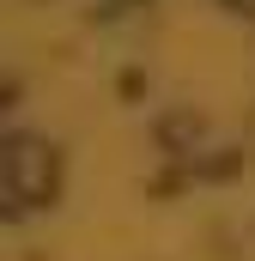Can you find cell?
<instances>
[{
  "label": "cell",
  "instance_id": "cell-1",
  "mask_svg": "<svg viewBox=\"0 0 255 261\" xmlns=\"http://www.w3.org/2000/svg\"><path fill=\"white\" fill-rule=\"evenodd\" d=\"M6 195H12V206L49 200V152L37 140H12L6 146Z\"/></svg>",
  "mask_w": 255,
  "mask_h": 261
}]
</instances>
